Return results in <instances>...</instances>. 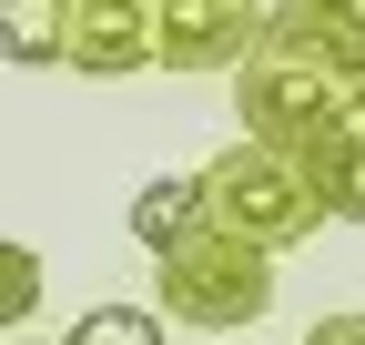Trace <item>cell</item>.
Here are the masks:
<instances>
[{
  "instance_id": "obj_10",
  "label": "cell",
  "mask_w": 365,
  "mask_h": 345,
  "mask_svg": "<svg viewBox=\"0 0 365 345\" xmlns=\"http://www.w3.org/2000/svg\"><path fill=\"white\" fill-rule=\"evenodd\" d=\"M0 294H11V315H31V294H41V264H31V244L0 254Z\"/></svg>"
},
{
  "instance_id": "obj_5",
  "label": "cell",
  "mask_w": 365,
  "mask_h": 345,
  "mask_svg": "<svg viewBox=\"0 0 365 345\" xmlns=\"http://www.w3.org/2000/svg\"><path fill=\"white\" fill-rule=\"evenodd\" d=\"M143 61H163L153 51V0H61V71L122 81Z\"/></svg>"
},
{
  "instance_id": "obj_2",
  "label": "cell",
  "mask_w": 365,
  "mask_h": 345,
  "mask_svg": "<svg viewBox=\"0 0 365 345\" xmlns=\"http://www.w3.org/2000/svg\"><path fill=\"white\" fill-rule=\"evenodd\" d=\"M203 224L213 234H234V244H264V254H284L304 244L314 224H335L325 193H314V163L304 153H274V143H223L203 163Z\"/></svg>"
},
{
  "instance_id": "obj_1",
  "label": "cell",
  "mask_w": 365,
  "mask_h": 345,
  "mask_svg": "<svg viewBox=\"0 0 365 345\" xmlns=\"http://www.w3.org/2000/svg\"><path fill=\"white\" fill-rule=\"evenodd\" d=\"M234 112H244V133H254V143L304 153V163L365 122V81H355V61L335 51L325 0H284V11L264 21L254 61L234 71Z\"/></svg>"
},
{
  "instance_id": "obj_8",
  "label": "cell",
  "mask_w": 365,
  "mask_h": 345,
  "mask_svg": "<svg viewBox=\"0 0 365 345\" xmlns=\"http://www.w3.org/2000/svg\"><path fill=\"white\" fill-rule=\"evenodd\" d=\"M0 41H11V61H61V0H0Z\"/></svg>"
},
{
  "instance_id": "obj_3",
  "label": "cell",
  "mask_w": 365,
  "mask_h": 345,
  "mask_svg": "<svg viewBox=\"0 0 365 345\" xmlns=\"http://www.w3.org/2000/svg\"><path fill=\"white\" fill-rule=\"evenodd\" d=\"M153 294H163V325H193V335H244L274 315V254L234 244V234H182L173 254H153Z\"/></svg>"
},
{
  "instance_id": "obj_9",
  "label": "cell",
  "mask_w": 365,
  "mask_h": 345,
  "mask_svg": "<svg viewBox=\"0 0 365 345\" xmlns=\"http://www.w3.org/2000/svg\"><path fill=\"white\" fill-rule=\"evenodd\" d=\"M61 345H163V315L153 305H91Z\"/></svg>"
},
{
  "instance_id": "obj_7",
  "label": "cell",
  "mask_w": 365,
  "mask_h": 345,
  "mask_svg": "<svg viewBox=\"0 0 365 345\" xmlns=\"http://www.w3.org/2000/svg\"><path fill=\"white\" fill-rule=\"evenodd\" d=\"M314 193H325V213H335V224H365V122H355L345 143H325V153H314Z\"/></svg>"
},
{
  "instance_id": "obj_11",
  "label": "cell",
  "mask_w": 365,
  "mask_h": 345,
  "mask_svg": "<svg viewBox=\"0 0 365 345\" xmlns=\"http://www.w3.org/2000/svg\"><path fill=\"white\" fill-rule=\"evenodd\" d=\"M304 345H365V315H325V325H314Z\"/></svg>"
},
{
  "instance_id": "obj_6",
  "label": "cell",
  "mask_w": 365,
  "mask_h": 345,
  "mask_svg": "<svg viewBox=\"0 0 365 345\" xmlns=\"http://www.w3.org/2000/svg\"><path fill=\"white\" fill-rule=\"evenodd\" d=\"M182 234H203V172H153V183L132 193V244L173 254Z\"/></svg>"
},
{
  "instance_id": "obj_12",
  "label": "cell",
  "mask_w": 365,
  "mask_h": 345,
  "mask_svg": "<svg viewBox=\"0 0 365 345\" xmlns=\"http://www.w3.org/2000/svg\"><path fill=\"white\" fill-rule=\"evenodd\" d=\"M21 345H31V335H21Z\"/></svg>"
},
{
  "instance_id": "obj_4",
  "label": "cell",
  "mask_w": 365,
  "mask_h": 345,
  "mask_svg": "<svg viewBox=\"0 0 365 345\" xmlns=\"http://www.w3.org/2000/svg\"><path fill=\"white\" fill-rule=\"evenodd\" d=\"M264 21V0H153V51L163 71H244Z\"/></svg>"
}]
</instances>
